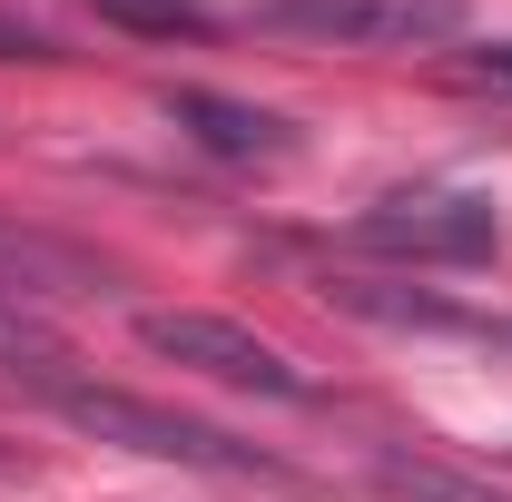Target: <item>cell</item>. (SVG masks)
Instances as JSON below:
<instances>
[{
	"mask_svg": "<svg viewBox=\"0 0 512 502\" xmlns=\"http://www.w3.org/2000/svg\"><path fill=\"white\" fill-rule=\"evenodd\" d=\"M0 375L30 384L60 424H79V434H99V443H128V453H148V463H197V473H276L256 443L217 434V424H197V414H178V404H148V394H119V384L69 375V355L30 345V335H10V325H0Z\"/></svg>",
	"mask_w": 512,
	"mask_h": 502,
	"instance_id": "6da1fadb",
	"label": "cell"
},
{
	"mask_svg": "<svg viewBox=\"0 0 512 502\" xmlns=\"http://www.w3.org/2000/svg\"><path fill=\"white\" fill-rule=\"evenodd\" d=\"M138 345H148V355H168V365H188V375H207V384L266 394V404H316V375H306L286 345H266L256 325H237V315L148 306V315H138Z\"/></svg>",
	"mask_w": 512,
	"mask_h": 502,
	"instance_id": "7a4b0ae2",
	"label": "cell"
},
{
	"mask_svg": "<svg viewBox=\"0 0 512 502\" xmlns=\"http://www.w3.org/2000/svg\"><path fill=\"white\" fill-rule=\"evenodd\" d=\"M355 247L365 256H404V266H483V256H503V217H493L483 188L424 178V188L375 197V207L355 217Z\"/></svg>",
	"mask_w": 512,
	"mask_h": 502,
	"instance_id": "3957f363",
	"label": "cell"
},
{
	"mask_svg": "<svg viewBox=\"0 0 512 502\" xmlns=\"http://www.w3.org/2000/svg\"><path fill=\"white\" fill-rule=\"evenodd\" d=\"M256 30L325 50H444L463 40V0H256Z\"/></svg>",
	"mask_w": 512,
	"mask_h": 502,
	"instance_id": "277c9868",
	"label": "cell"
},
{
	"mask_svg": "<svg viewBox=\"0 0 512 502\" xmlns=\"http://www.w3.org/2000/svg\"><path fill=\"white\" fill-rule=\"evenodd\" d=\"M168 119L188 128L207 158H237V168L296 148V128L276 119V109H247V99H227V89H168Z\"/></svg>",
	"mask_w": 512,
	"mask_h": 502,
	"instance_id": "5b68a950",
	"label": "cell"
},
{
	"mask_svg": "<svg viewBox=\"0 0 512 502\" xmlns=\"http://www.w3.org/2000/svg\"><path fill=\"white\" fill-rule=\"evenodd\" d=\"M109 30H138V40H207L217 30V10L207 0H89Z\"/></svg>",
	"mask_w": 512,
	"mask_h": 502,
	"instance_id": "8992f818",
	"label": "cell"
},
{
	"mask_svg": "<svg viewBox=\"0 0 512 502\" xmlns=\"http://www.w3.org/2000/svg\"><path fill=\"white\" fill-rule=\"evenodd\" d=\"M384 502H512L483 473H444V463H384Z\"/></svg>",
	"mask_w": 512,
	"mask_h": 502,
	"instance_id": "52a82bcc",
	"label": "cell"
},
{
	"mask_svg": "<svg viewBox=\"0 0 512 502\" xmlns=\"http://www.w3.org/2000/svg\"><path fill=\"white\" fill-rule=\"evenodd\" d=\"M463 69H473V79H493V89H512V40H493V50H473Z\"/></svg>",
	"mask_w": 512,
	"mask_h": 502,
	"instance_id": "ba28073f",
	"label": "cell"
},
{
	"mask_svg": "<svg viewBox=\"0 0 512 502\" xmlns=\"http://www.w3.org/2000/svg\"><path fill=\"white\" fill-rule=\"evenodd\" d=\"M0 473H10V453H0Z\"/></svg>",
	"mask_w": 512,
	"mask_h": 502,
	"instance_id": "9c48e42d",
	"label": "cell"
}]
</instances>
